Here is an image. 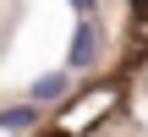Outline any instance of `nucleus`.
Returning <instances> with one entry per match:
<instances>
[{
    "instance_id": "nucleus-4",
    "label": "nucleus",
    "mask_w": 148,
    "mask_h": 137,
    "mask_svg": "<svg viewBox=\"0 0 148 137\" xmlns=\"http://www.w3.org/2000/svg\"><path fill=\"white\" fill-rule=\"evenodd\" d=\"M71 5L82 11V22H93V5H99V0H71Z\"/></svg>"
},
{
    "instance_id": "nucleus-2",
    "label": "nucleus",
    "mask_w": 148,
    "mask_h": 137,
    "mask_svg": "<svg viewBox=\"0 0 148 137\" xmlns=\"http://www.w3.org/2000/svg\"><path fill=\"white\" fill-rule=\"evenodd\" d=\"M66 93H71V71H66V66H55V71H38V77H33L27 104H38V110H44V104H55V99H66Z\"/></svg>"
},
{
    "instance_id": "nucleus-3",
    "label": "nucleus",
    "mask_w": 148,
    "mask_h": 137,
    "mask_svg": "<svg viewBox=\"0 0 148 137\" xmlns=\"http://www.w3.org/2000/svg\"><path fill=\"white\" fill-rule=\"evenodd\" d=\"M38 104H0V132H16V137H27L33 126H38Z\"/></svg>"
},
{
    "instance_id": "nucleus-1",
    "label": "nucleus",
    "mask_w": 148,
    "mask_h": 137,
    "mask_svg": "<svg viewBox=\"0 0 148 137\" xmlns=\"http://www.w3.org/2000/svg\"><path fill=\"white\" fill-rule=\"evenodd\" d=\"M99 60V27L93 22H77V33H71V44H66V71L77 77V71H88Z\"/></svg>"
}]
</instances>
